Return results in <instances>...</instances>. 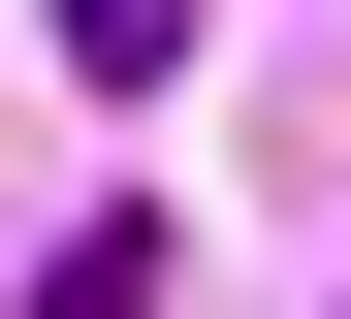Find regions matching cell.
I'll return each mask as SVG.
<instances>
[{
	"instance_id": "1",
	"label": "cell",
	"mask_w": 351,
	"mask_h": 319,
	"mask_svg": "<svg viewBox=\"0 0 351 319\" xmlns=\"http://www.w3.org/2000/svg\"><path fill=\"white\" fill-rule=\"evenodd\" d=\"M32 319H160V224H64V255H32Z\"/></svg>"
},
{
	"instance_id": "2",
	"label": "cell",
	"mask_w": 351,
	"mask_h": 319,
	"mask_svg": "<svg viewBox=\"0 0 351 319\" xmlns=\"http://www.w3.org/2000/svg\"><path fill=\"white\" fill-rule=\"evenodd\" d=\"M64 64H96V96H160V64H192V0H64Z\"/></svg>"
}]
</instances>
